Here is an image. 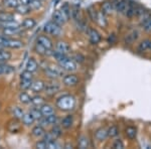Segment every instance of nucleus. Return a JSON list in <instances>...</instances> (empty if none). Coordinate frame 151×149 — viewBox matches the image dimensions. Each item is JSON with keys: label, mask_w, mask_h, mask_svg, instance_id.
<instances>
[{"label": "nucleus", "mask_w": 151, "mask_h": 149, "mask_svg": "<svg viewBox=\"0 0 151 149\" xmlns=\"http://www.w3.org/2000/svg\"><path fill=\"white\" fill-rule=\"evenodd\" d=\"M77 106V100L70 94H64L55 101V107L62 112H70Z\"/></svg>", "instance_id": "f257e3e1"}, {"label": "nucleus", "mask_w": 151, "mask_h": 149, "mask_svg": "<svg viewBox=\"0 0 151 149\" xmlns=\"http://www.w3.org/2000/svg\"><path fill=\"white\" fill-rule=\"evenodd\" d=\"M0 45L4 48H11V50H19L24 46V41L17 40V38H12L8 36L0 35Z\"/></svg>", "instance_id": "f03ea898"}, {"label": "nucleus", "mask_w": 151, "mask_h": 149, "mask_svg": "<svg viewBox=\"0 0 151 149\" xmlns=\"http://www.w3.org/2000/svg\"><path fill=\"white\" fill-rule=\"evenodd\" d=\"M43 32L47 35L58 37V36L62 35L63 29H62V26L58 25V23H55V21H48V22L45 23V26H43Z\"/></svg>", "instance_id": "7ed1b4c3"}, {"label": "nucleus", "mask_w": 151, "mask_h": 149, "mask_svg": "<svg viewBox=\"0 0 151 149\" xmlns=\"http://www.w3.org/2000/svg\"><path fill=\"white\" fill-rule=\"evenodd\" d=\"M33 73L28 72V71H23L20 74V82H19V87L21 90L26 91L28 89H31L33 83Z\"/></svg>", "instance_id": "20e7f679"}, {"label": "nucleus", "mask_w": 151, "mask_h": 149, "mask_svg": "<svg viewBox=\"0 0 151 149\" xmlns=\"http://www.w3.org/2000/svg\"><path fill=\"white\" fill-rule=\"evenodd\" d=\"M65 71L58 66H48L45 69V75L47 76L50 80H58V78L64 77Z\"/></svg>", "instance_id": "39448f33"}, {"label": "nucleus", "mask_w": 151, "mask_h": 149, "mask_svg": "<svg viewBox=\"0 0 151 149\" xmlns=\"http://www.w3.org/2000/svg\"><path fill=\"white\" fill-rule=\"evenodd\" d=\"M60 90H62V84L58 83L57 80H50L45 83V93L47 96H55Z\"/></svg>", "instance_id": "423d86ee"}, {"label": "nucleus", "mask_w": 151, "mask_h": 149, "mask_svg": "<svg viewBox=\"0 0 151 149\" xmlns=\"http://www.w3.org/2000/svg\"><path fill=\"white\" fill-rule=\"evenodd\" d=\"M80 83V79L77 75L75 74H68V75H65L63 77V85L68 88H74V87H77Z\"/></svg>", "instance_id": "0eeeda50"}, {"label": "nucleus", "mask_w": 151, "mask_h": 149, "mask_svg": "<svg viewBox=\"0 0 151 149\" xmlns=\"http://www.w3.org/2000/svg\"><path fill=\"white\" fill-rule=\"evenodd\" d=\"M22 125L23 124L20 123V121L16 118H13L11 120L8 121L6 125V129L8 130V132H10L12 134H16V133H19L22 129Z\"/></svg>", "instance_id": "6e6552de"}, {"label": "nucleus", "mask_w": 151, "mask_h": 149, "mask_svg": "<svg viewBox=\"0 0 151 149\" xmlns=\"http://www.w3.org/2000/svg\"><path fill=\"white\" fill-rule=\"evenodd\" d=\"M36 42H38L40 45L42 46H45L47 50H52L53 48V42L52 40H50L47 36V35H38L37 40H36Z\"/></svg>", "instance_id": "1a4fd4ad"}, {"label": "nucleus", "mask_w": 151, "mask_h": 149, "mask_svg": "<svg viewBox=\"0 0 151 149\" xmlns=\"http://www.w3.org/2000/svg\"><path fill=\"white\" fill-rule=\"evenodd\" d=\"M68 20L69 19L67 18V16L65 15V13L62 10H55L52 13V21H55L58 25H64Z\"/></svg>", "instance_id": "9d476101"}, {"label": "nucleus", "mask_w": 151, "mask_h": 149, "mask_svg": "<svg viewBox=\"0 0 151 149\" xmlns=\"http://www.w3.org/2000/svg\"><path fill=\"white\" fill-rule=\"evenodd\" d=\"M55 50L60 53H63V55H69V53L70 52V46L67 41L58 40L55 43Z\"/></svg>", "instance_id": "9b49d317"}, {"label": "nucleus", "mask_w": 151, "mask_h": 149, "mask_svg": "<svg viewBox=\"0 0 151 149\" xmlns=\"http://www.w3.org/2000/svg\"><path fill=\"white\" fill-rule=\"evenodd\" d=\"M24 29L21 27H15V28H2V35L8 36V37H13L15 35H19L23 32Z\"/></svg>", "instance_id": "f8f14e48"}, {"label": "nucleus", "mask_w": 151, "mask_h": 149, "mask_svg": "<svg viewBox=\"0 0 151 149\" xmlns=\"http://www.w3.org/2000/svg\"><path fill=\"white\" fill-rule=\"evenodd\" d=\"M74 123H75L74 115L69 114L62 119V121H60V126H62L64 129H70L73 126H74Z\"/></svg>", "instance_id": "ddd939ff"}, {"label": "nucleus", "mask_w": 151, "mask_h": 149, "mask_svg": "<svg viewBox=\"0 0 151 149\" xmlns=\"http://www.w3.org/2000/svg\"><path fill=\"white\" fill-rule=\"evenodd\" d=\"M31 135L33 136L36 139H40V138H42L43 136H45V127H42L41 125H35L32 127V129H31Z\"/></svg>", "instance_id": "4468645a"}, {"label": "nucleus", "mask_w": 151, "mask_h": 149, "mask_svg": "<svg viewBox=\"0 0 151 149\" xmlns=\"http://www.w3.org/2000/svg\"><path fill=\"white\" fill-rule=\"evenodd\" d=\"M21 121H22V124L24 126L26 127H30L32 126L33 124H35V122L36 121L35 116H33L32 114H31V112H26V113H24L22 119H21Z\"/></svg>", "instance_id": "2eb2a0df"}, {"label": "nucleus", "mask_w": 151, "mask_h": 149, "mask_svg": "<svg viewBox=\"0 0 151 149\" xmlns=\"http://www.w3.org/2000/svg\"><path fill=\"white\" fill-rule=\"evenodd\" d=\"M88 35H89L90 41H91L93 45H97V43H99L100 40H101V35H100V33L94 28H90L89 30H88Z\"/></svg>", "instance_id": "dca6fc26"}, {"label": "nucleus", "mask_w": 151, "mask_h": 149, "mask_svg": "<svg viewBox=\"0 0 151 149\" xmlns=\"http://www.w3.org/2000/svg\"><path fill=\"white\" fill-rule=\"evenodd\" d=\"M45 83L42 80H35L32 83V86H31V90L35 94H40L42 91H45Z\"/></svg>", "instance_id": "f3484780"}, {"label": "nucleus", "mask_w": 151, "mask_h": 149, "mask_svg": "<svg viewBox=\"0 0 151 149\" xmlns=\"http://www.w3.org/2000/svg\"><path fill=\"white\" fill-rule=\"evenodd\" d=\"M20 25L24 30H29V29H32L33 27H35L36 20L33 17H26L25 19H23V21L20 23Z\"/></svg>", "instance_id": "a211bd4d"}, {"label": "nucleus", "mask_w": 151, "mask_h": 149, "mask_svg": "<svg viewBox=\"0 0 151 149\" xmlns=\"http://www.w3.org/2000/svg\"><path fill=\"white\" fill-rule=\"evenodd\" d=\"M35 52L40 55H52V50H47L45 46H42L41 45H40L38 42H35Z\"/></svg>", "instance_id": "6ab92c4d"}, {"label": "nucleus", "mask_w": 151, "mask_h": 149, "mask_svg": "<svg viewBox=\"0 0 151 149\" xmlns=\"http://www.w3.org/2000/svg\"><path fill=\"white\" fill-rule=\"evenodd\" d=\"M37 69H38V63L36 62V60L35 58H29L25 65V70L28 71V72L35 73L37 71Z\"/></svg>", "instance_id": "aec40b11"}, {"label": "nucleus", "mask_w": 151, "mask_h": 149, "mask_svg": "<svg viewBox=\"0 0 151 149\" xmlns=\"http://www.w3.org/2000/svg\"><path fill=\"white\" fill-rule=\"evenodd\" d=\"M108 137V129L106 128H100L95 132V138L98 141H104Z\"/></svg>", "instance_id": "412c9836"}, {"label": "nucleus", "mask_w": 151, "mask_h": 149, "mask_svg": "<svg viewBox=\"0 0 151 149\" xmlns=\"http://www.w3.org/2000/svg\"><path fill=\"white\" fill-rule=\"evenodd\" d=\"M128 6H129L128 0H120L119 3H118V6H117V8H116V10L119 14H123V15H125L126 12H127Z\"/></svg>", "instance_id": "4be33fe9"}, {"label": "nucleus", "mask_w": 151, "mask_h": 149, "mask_svg": "<svg viewBox=\"0 0 151 149\" xmlns=\"http://www.w3.org/2000/svg\"><path fill=\"white\" fill-rule=\"evenodd\" d=\"M40 109L41 114H42L43 116H48V115H52L55 113L53 107L50 104H47V103H45L43 105H41L40 107Z\"/></svg>", "instance_id": "5701e85b"}, {"label": "nucleus", "mask_w": 151, "mask_h": 149, "mask_svg": "<svg viewBox=\"0 0 151 149\" xmlns=\"http://www.w3.org/2000/svg\"><path fill=\"white\" fill-rule=\"evenodd\" d=\"M11 113L13 118H16L18 120H21L24 115V111L22 108H20L19 106H13L11 108Z\"/></svg>", "instance_id": "b1692460"}, {"label": "nucleus", "mask_w": 151, "mask_h": 149, "mask_svg": "<svg viewBox=\"0 0 151 149\" xmlns=\"http://www.w3.org/2000/svg\"><path fill=\"white\" fill-rule=\"evenodd\" d=\"M15 10H16V12H17L18 14H20V15H28V14L32 11V9L30 8V6H29V5L19 4V5L16 7Z\"/></svg>", "instance_id": "393cba45"}, {"label": "nucleus", "mask_w": 151, "mask_h": 149, "mask_svg": "<svg viewBox=\"0 0 151 149\" xmlns=\"http://www.w3.org/2000/svg\"><path fill=\"white\" fill-rule=\"evenodd\" d=\"M12 72H14V68L12 66L7 65L5 63H0V76L11 74Z\"/></svg>", "instance_id": "a878e982"}, {"label": "nucleus", "mask_w": 151, "mask_h": 149, "mask_svg": "<svg viewBox=\"0 0 151 149\" xmlns=\"http://www.w3.org/2000/svg\"><path fill=\"white\" fill-rule=\"evenodd\" d=\"M12 58L11 52H8L5 48L0 50V63H6L8 60H10Z\"/></svg>", "instance_id": "bb28decb"}, {"label": "nucleus", "mask_w": 151, "mask_h": 149, "mask_svg": "<svg viewBox=\"0 0 151 149\" xmlns=\"http://www.w3.org/2000/svg\"><path fill=\"white\" fill-rule=\"evenodd\" d=\"M14 19H15V16H14L13 13L6 11H0V22H5V21L14 20Z\"/></svg>", "instance_id": "cd10ccee"}, {"label": "nucleus", "mask_w": 151, "mask_h": 149, "mask_svg": "<svg viewBox=\"0 0 151 149\" xmlns=\"http://www.w3.org/2000/svg\"><path fill=\"white\" fill-rule=\"evenodd\" d=\"M113 10H114V7L112 2L106 1L102 4V12H103L105 15H110V14H112Z\"/></svg>", "instance_id": "c85d7f7f"}, {"label": "nucleus", "mask_w": 151, "mask_h": 149, "mask_svg": "<svg viewBox=\"0 0 151 149\" xmlns=\"http://www.w3.org/2000/svg\"><path fill=\"white\" fill-rule=\"evenodd\" d=\"M125 135L128 139L133 140V139H135L136 136H137V130H136L135 127L128 126L127 128L125 129Z\"/></svg>", "instance_id": "c756f323"}, {"label": "nucleus", "mask_w": 151, "mask_h": 149, "mask_svg": "<svg viewBox=\"0 0 151 149\" xmlns=\"http://www.w3.org/2000/svg\"><path fill=\"white\" fill-rule=\"evenodd\" d=\"M18 100L21 104H24V105H27V104H30L31 103V97L29 96L26 92H20L18 95Z\"/></svg>", "instance_id": "7c9ffc66"}, {"label": "nucleus", "mask_w": 151, "mask_h": 149, "mask_svg": "<svg viewBox=\"0 0 151 149\" xmlns=\"http://www.w3.org/2000/svg\"><path fill=\"white\" fill-rule=\"evenodd\" d=\"M45 103V98L41 97L40 95H35V97L31 98V104L35 107H38V108H40L41 105H43Z\"/></svg>", "instance_id": "2f4dec72"}, {"label": "nucleus", "mask_w": 151, "mask_h": 149, "mask_svg": "<svg viewBox=\"0 0 151 149\" xmlns=\"http://www.w3.org/2000/svg\"><path fill=\"white\" fill-rule=\"evenodd\" d=\"M150 40H142L141 42L138 45V52H142V53H145L147 50H150Z\"/></svg>", "instance_id": "473e14b6"}, {"label": "nucleus", "mask_w": 151, "mask_h": 149, "mask_svg": "<svg viewBox=\"0 0 151 149\" xmlns=\"http://www.w3.org/2000/svg\"><path fill=\"white\" fill-rule=\"evenodd\" d=\"M50 133L52 134V136L55 139H58V137H60L63 134V131H62V126H58V124L57 125H53L50 129Z\"/></svg>", "instance_id": "72a5a7b5"}, {"label": "nucleus", "mask_w": 151, "mask_h": 149, "mask_svg": "<svg viewBox=\"0 0 151 149\" xmlns=\"http://www.w3.org/2000/svg\"><path fill=\"white\" fill-rule=\"evenodd\" d=\"M2 5L6 8L16 9V7L19 5L18 0H2Z\"/></svg>", "instance_id": "f704fd0d"}, {"label": "nucleus", "mask_w": 151, "mask_h": 149, "mask_svg": "<svg viewBox=\"0 0 151 149\" xmlns=\"http://www.w3.org/2000/svg\"><path fill=\"white\" fill-rule=\"evenodd\" d=\"M136 9H137V5H136L134 2H130L127 9V12H126L125 15L127 16L128 18H132L133 16L136 15Z\"/></svg>", "instance_id": "c9c22d12"}, {"label": "nucleus", "mask_w": 151, "mask_h": 149, "mask_svg": "<svg viewBox=\"0 0 151 149\" xmlns=\"http://www.w3.org/2000/svg\"><path fill=\"white\" fill-rule=\"evenodd\" d=\"M45 120H47L48 126L57 125L58 123V117L55 113L52 115H48V116H45Z\"/></svg>", "instance_id": "e433bc0d"}, {"label": "nucleus", "mask_w": 151, "mask_h": 149, "mask_svg": "<svg viewBox=\"0 0 151 149\" xmlns=\"http://www.w3.org/2000/svg\"><path fill=\"white\" fill-rule=\"evenodd\" d=\"M97 22H98L100 25L103 26H107V19H106V16H105V14L103 13L102 11H98L97 12Z\"/></svg>", "instance_id": "4c0bfd02"}, {"label": "nucleus", "mask_w": 151, "mask_h": 149, "mask_svg": "<svg viewBox=\"0 0 151 149\" xmlns=\"http://www.w3.org/2000/svg\"><path fill=\"white\" fill-rule=\"evenodd\" d=\"M119 134V128L115 125L111 126L110 128L108 129V136L110 138H115L118 136Z\"/></svg>", "instance_id": "58836bf2"}, {"label": "nucleus", "mask_w": 151, "mask_h": 149, "mask_svg": "<svg viewBox=\"0 0 151 149\" xmlns=\"http://www.w3.org/2000/svg\"><path fill=\"white\" fill-rule=\"evenodd\" d=\"M29 6L32 10H40L42 7V3H41V0H31Z\"/></svg>", "instance_id": "ea45409f"}, {"label": "nucleus", "mask_w": 151, "mask_h": 149, "mask_svg": "<svg viewBox=\"0 0 151 149\" xmlns=\"http://www.w3.org/2000/svg\"><path fill=\"white\" fill-rule=\"evenodd\" d=\"M30 112H31V114L35 116V118L36 121H38L40 119H41L43 117V115L41 114L40 109L38 108V107H35V108H32V109L30 110Z\"/></svg>", "instance_id": "a19ab883"}, {"label": "nucleus", "mask_w": 151, "mask_h": 149, "mask_svg": "<svg viewBox=\"0 0 151 149\" xmlns=\"http://www.w3.org/2000/svg\"><path fill=\"white\" fill-rule=\"evenodd\" d=\"M141 25H142V28L144 29V31H146V32H151V17L142 21Z\"/></svg>", "instance_id": "79ce46f5"}, {"label": "nucleus", "mask_w": 151, "mask_h": 149, "mask_svg": "<svg viewBox=\"0 0 151 149\" xmlns=\"http://www.w3.org/2000/svg\"><path fill=\"white\" fill-rule=\"evenodd\" d=\"M35 148H40V149H45L47 148V142L45 140H38L37 142L35 143Z\"/></svg>", "instance_id": "37998d69"}, {"label": "nucleus", "mask_w": 151, "mask_h": 149, "mask_svg": "<svg viewBox=\"0 0 151 149\" xmlns=\"http://www.w3.org/2000/svg\"><path fill=\"white\" fill-rule=\"evenodd\" d=\"M88 146H89V144H88V138L85 137V136H83L79 141V147L80 148H87Z\"/></svg>", "instance_id": "c03bdc74"}, {"label": "nucleus", "mask_w": 151, "mask_h": 149, "mask_svg": "<svg viewBox=\"0 0 151 149\" xmlns=\"http://www.w3.org/2000/svg\"><path fill=\"white\" fill-rule=\"evenodd\" d=\"M113 147L114 148H124V143L122 142V140H120V139H117V140L114 141Z\"/></svg>", "instance_id": "a18cd8bd"}, {"label": "nucleus", "mask_w": 151, "mask_h": 149, "mask_svg": "<svg viewBox=\"0 0 151 149\" xmlns=\"http://www.w3.org/2000/svg\"><path fill=\"white\" fill-rule=\"evenodd\" d=\"M73 58H74V60H75L77 63H78V62H79V63H84V60H85V58L83 57L81 53H77V55H76Z\"/></svg>", "instance_id": "49530a36"}, {"label": "nucleus", "mask_w": 151, "mask_h": 149, "mask_svg": "<svg viewBox=\"0 0 151 149\" xmlns=\"http://www.w3.org/2000/svg\"><path fill=\"white\" fill-rule=\"evenodd\" d=\"M19 4H24V5H29L31 0H18Z\"/></svg>", "instance_id": "de8ad7c7"}, {"label": "nucleus", "mask_w": 151, "mask_h": 149, "mask_svg": "<svg viewBox=\"0 0 151 149\" xmlns=\"http://www.w3.org/2000/svg\"><path fill=\"white\" fill-rule=\"evenodd\" d=\"M3 8H4V6L2 5L1 3H0V11H3Z\"/></svg>", "instance_id": "09e8293b"}, {"label": "nucleus", "mask_w": 151, "mask_h": 149, "mask_svg": "<svg viewBox=\"0 0 151 149\" xmlns=\"http://www.w3.org/2000/svg\"><path fill=\"white\" fill-rule=\"evenodd\" d=\"M2 48H3V46H2L1 45H0V50H2Z\"/></svg>", "instance_id": "8fccbe9b"}, {"label": "nucleus", "mask_w": 151, "mask_h": 149, "mask_svg": "<svg viewBox=\"0 0 151 149\" xmlns=\"http://www.w3.org/2000/svg\"><path fill=\"white\" fill-rule=\"evenodd\" d=\"M150 50H151V41H150Z\"/></svg>", "instance_id": "3c124183"}]
</instances>
